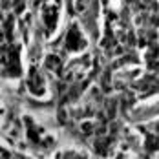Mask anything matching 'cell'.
<instances>
[{
  "label": "cell",
  "mask_w": 159,
  "mask_h": 159,
  "mask_svg": "<svg viewBox=\"0 0 159 159\" xmlns=\"http://www.w3.org/2000/svg\"><path fill=\"white\" fill-rule=\"evenodd\" d=\"M88 4H90V0H75V11L77 13H84L88 9Z\"/></svg>",
  "instance_id": "cell-6"
},
{
  "label": "cell",
  "mask_w": 159,
  "mask_h": 159,
  "mask_svg": "<svg viewBox=\"0 0 159 159\" xmlns=\"http://www.w3.org/2000/svg\"><path fill=\"white\" fill-rule=\"evenodd\" d=\"M156 144H157V141H156V137L148 135V148H150V150H156Z\"/></svg>",
  "instance_id": "cell-8"
},
{
  "label": "cell",
  "mask_w": 159,
  "mask_h": 159,
  "mask_svg": "<svg viewBox=\"0 0 159 159\" xmlns=\"http://www.w3.org/2000/svg\"><path fill=\"white\" fill-rule=\"evenodd\" d=\"M84 46H86V42H84V39L80 35L79 28L77 26H71L68 35H66V48L70 49V51H80Z\"/></svg>",
  "instance_id": "cell-1"
},
{
  "label": "cell",
  "mask_w": 159,
  "mask_h": 159,
  "mask_svg": "<svg viewBox=\"0 0 159 159\" xmlns=\"http://www.w3.org/2000/svg\"><path fill=\"white\" fill-rule=\"evenodd\" d=\"M24 123H26V130H28V137H30V141L35 143V144H39L40 143V132H42V130L35 126V123H33L30 117H26Z\"/></svg>",
  "instance_id": "cell-4"
},
{
  "label": "cell",
  "mask_w": 159,
  "mask_h": 159,
  "mask_svg": "<svg viewBox=\"0 0 159 159\" xmlns=\"http://www.w3.org/2000/svg\"><path fill=\"white\" fill-rule=\"evenodd\" d=\"M111 73L110 71H106V73H104V77H102V90H104V92H110L111 90Z\"/></svg>",
  "instance_id": "cell-7"
},
{
  "label": "cell",
  "mask_w": 159,
  "mask_h": 159,
  "mask_svg": "<svg viewBox=\"0 0 159 159\" xmlns=\"http://www.w3.org/2000/svg\"><path fill=\"white\" fill-rule=\"evenodd\" d=\"M28 90L31 92L33 95H42L44 93V79L42 75L39 73L37 68L30 70V75H28Z\"/></svg>",
  "instance_id": "cell-2"
},
{
  "label": "cell",
  "mask_w": 159,
  "mask_h": 159,
  "mask_svg": "<svg viewBox=\"0 0 159 159\" xmlns=\"http://www.w3.org/2000/svg\"><path fill=\"white\" fill-rule=\"evenodd\" d=\"M61 59L57 57V55H49L48 59H46V68L51 70V71H55V73H61Z\"/></svg>",
  "instance_id": "cell-5"
},
{
  "label": "cell",
  "mask_w": 159,
  "mask_h": 159,
  "mask_svg": "<svg viewBox=\"0 0 159 159\" xmlns=\"http://www.w3.org/2000/svg\"><path fill=\"white\" fill-rule=\"evenodd\" d=\"M42 18L46 22V30H48V35L53 33L55 30V24H57V18H59V9L55 6H46L44 11H42Z\"/></svg>",
  "instance_id": "cell-3"
}]
</instances>
